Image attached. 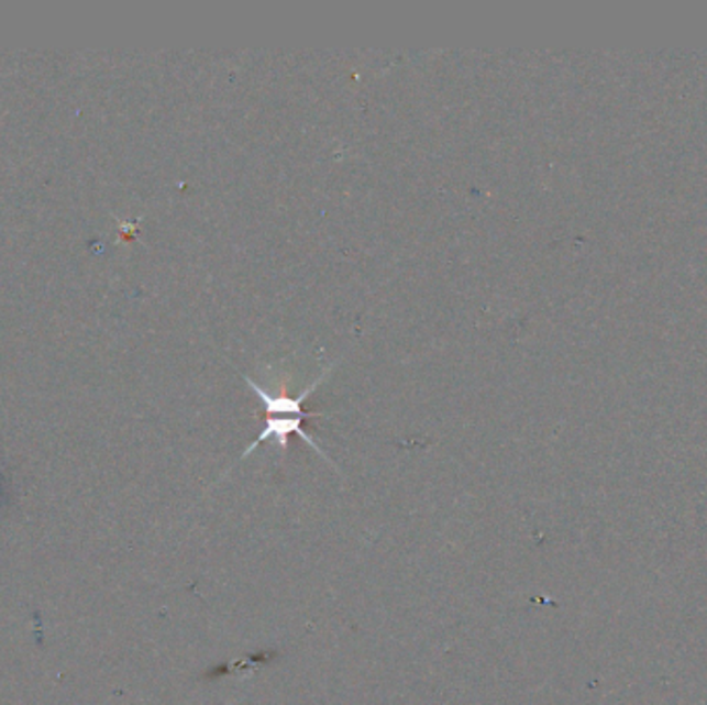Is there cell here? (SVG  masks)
<instances>
[{
	"instance_id": "1",
	"label": "cell",
	"mask_w": 707,
	"mask_h": 705,
	"mask_svg": "<svg viewBox=\"0 0 707 705\" xmlns=\"http://www.w3.org/2000/svg\"><path fill=\"white\" fill-rule=\"evenodd\" d=\"M311 416H319V414L307 412L302 414V416H265V427L261 430L259 437H257L248 448L242 451L241 462L242 460H246L255 449L259 448L261 443H265V441H269V439L276 441L277 448L281 449V451H286V449H288L290 434H296V437H300L314 453H319L328 464H331L328 453L319 448V443L312 439L307 430L302 429L305 420L311 418Z\"/></svg>"
}]
</instances>
